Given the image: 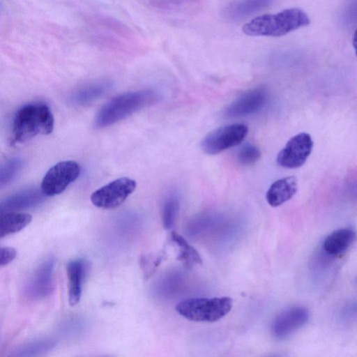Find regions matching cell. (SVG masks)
Returning <instances> with one entry per match:
<instances>
[{
	"label": "cell",
	"instance_id": "cell-25",
	"mask_svg": "<svg viewBox=\"0 0 357 357\" xmlns=\"http://www.w3.org/2000/svg\"><path fill=\"white\" fill-rule=\"evenodd\" d=\"M17 256V251L11 247H1L0 249V265L6 266L13 261Z\"/></svg>",
	"mask_w": 357,
	"mask_h": 357
},
{
	"label": "cell",
	"instance_id": "cell-23",
	"mask_svg": "<svg viewBox=\"0 0 357 357\" xmlns=\"http://www.w3.org/2000/svg\"><path fill=\"white\" fill-rule=\"evenodd\" d=\"M54 344V342L49 340L33 342L20 348L16 356H33L50 349Z\"/></svg>",
	"mask_w": 357,
	"mask_h": 357
},
{
	"label": "cell",
	"instance_id": "cell-26",
	"mask_svg": "<svg viewBox=\"0 0 357 357\" xmlns=\"http://www.w3.org/2000/svg\"><path fill=\"white\" fill-rule=\"evenodd\" d=\"M161 257H144L142 264H143V268L144 269L145 274H150L154 268H155L160 263Z\"/></svg>",
	"mask_w": 357,
	"mask_h": 357
},
{
	"label": "cell",
	"instance_id": "cell-3",
	"mask_svg": "<svg viewBox=\"0 0 357 357\" xmlns=\"http://www.w3.org/2000/svg\"><path fill=\"white\" fill-rule=\"evenodd\" d=\"M310 22L305 11L291 8L253 18L242 30L250 36L280 37L308 25Z\"/></svg>",
	"mask_w": 357,
	"mask_h": 357
},
{
	"label": "cell",
	"instance_id": "cell-28",
	"mask_svg": "<svg viewBox=\"0 0 357 357\" xmlns=\"http://www.w3.org/2000/svg\"><path fill=\"white\" fill-rule=\"evenodd\" d=\"M352 44H353V47H354L356 55L357 56V29L355 30L354 36H353Z\"/></svg>",
	"mask_w": 357,
	"mask_h": 357
},
{
	"label": "cell",
	"instance_id": "cell-17",
	"mask_svg": "<svg viewBox=\"0 0 357 357\" xmlns=\"http://www.w3.org/2000/svg\"><path fill=\"white\" fill-rule=\"evenodd\" d=\"M112 87L109 81H98L85 85L73 92L69 102L73 105L83 106L100 98Z\"/></svg>",
	"mask_w": 357,
	"mask_h": 357
},
{
	"label": "cell",
	"instance_id": "cell-19",
	"mask_svg": "<svg viewBox=\"0 0 357 357\" xmlns=\"http://www.w3.org/2000/svg\"><path fill=\"white\" fill-rule=\"evenodd\" d=\"M171 239L178 249L176 259L180 261L187 268L202 264V258L196 249L179 234L173 231L171 232Z\"/></svg>",
	"mask_w": 357,
	"mask_h": 357
},
{
	"label": "cell",
	"instance_id": "cell-27",
	"mask_svg": "<svg viewBox=\"0 0 357 357\" xmlns=\"http://www.w3.org/2000/svg\"><path fill=\"white\" fill-rule=\"evenodd\" d=\"M349 17H357V2H356L351 9L349 10Z\"/></svg>",
	"mask_w": 357,
	"mask_h": 357
},
{
	"label": "cell",
	"instance_id": "cell-22",
	"mask_svg": "<svg viewBox=\"0 0 357 357\" xmlns=\"http://www.w3.org/2000/svg\"><path fill=\"white\" fill-rule=\"evenodd\" d=\"M261 157L260 149L252 144L243 145L237 153V160L241 165L255 163Z\"/></svg>",
	"mask_w": 357,
	"mask_h": 357
},
{
	"label": "cell",
	"instance_id": "cell-2",
	"mask_svg": "<svg viewBox=\"0 0 357 357\" xmlns=\"http://www.w3.org/2000/svg\"><path fill=\"white\" fill-rule=\"evenodd\" d=\"M160 95L146 89L119 95L105 103L94 119L96 128H104L119 122L132 114L159 101Z\"/></svg>",
	"mask_w": 357,
	"mask_h": 357
},
{
	"label": "cell",
	"instance_id": "cell-4",
	"mask_svg": "<svg viewBox=\"0 0 357 357\" xmlns=\"http://www.w3.org/2000/svg\"><path fill=\"white\" fill-rule=\"evenodd\" d=\"M230 297L191 298L179 302L176 311L186 319L198 322H215L225 317L231 310Z\"/></svg>",
	"mask_w": 357,
	"mask_h": 357
},
{
	"label": "cell",
	"instance_id": "cell-10",
	"mask_svg": "<svg viewBox=\"0 0 357 357\" xmlns=\"http://www.w3.org/2000/svg\"><path fill=\"white\" fill-rule=\"evenodd\" d=\"M267 92L257 87L243 93L226 109L225 115L229 117L243 116L258 112L267 101Z\"/></svg>",
	"mask_w": 357,
	"mask_h": 357
},
{
	"label": "cell",
	"instance_id": "cell-7",
	"mask_svg": "<svg viewBox=\"0 0 357 357\" xmlns=\"http://www.w3.org/2000/svg\"><path fill=\"white\" fill-rule=\"evenodd\" d=\"M137 184L128 177L115 179L94 191L92 204L100 208L112 209L119 206L135 191Z\"/></svg>",
	"mask_w": 357,
	"mask_h": 357
},
{
	"label": "cell",
	"instance_id": "cell-12",
	"mask_svg": "<svg viewBox=\"0 0 357 357\" xmlns=\"http://www.w3.org/2000/svg\"><path fill=\"white\" fill-rule=\"evenodd\" d=\"M54 264V260L50 258L33 273L27 286L29 296L41 298L50 294L52 287Z\"/></svg>",
	"mask_w": 357,
	"mask_h": 357
},
{
	"label": "cell",
	"instance_id": "cell-11",
	"mask_svg": "<svg viewBox=\"0 0 357 357\" xmlns=\"http://www.w3.org/2000/svg\"><path fill=\"white\" fill-rule=\"evenodd\" d=\"M274 0H234L222 10L228 21L238 22L247 19L269 7Z\"/></svg>",
	"mask_w": 357,
	"mask_h": 357
},
{
	"label": "cell",
	"instance_id": "cell-8",
	"mask_svg": "<svg viewBox=\"0 0 357 357\" xmlns=\"http://www.w3.org/2000/svg\"><path fill=\"white\" fill-rule=\"evenodd\" d=\"M312 146L313 142L308 133H298L292 137L279 152L277 162L284 168H298L306 162Z\"/></svg>",
	"mask_w": 357,
	"mask_h": 357
},
{
	"label": "cell",
	"instance_id": "cell-5",
	"mask_svg": "<svg viewBox=\"0 0 357 357\" xmlns=\"http://www.w3.org/2000/svg\"><path fill=\"white\" fill-rule=\"evenodd\" d=\"M248 132L243 123H232L218 128L208 133L201 142V148L207 154L214 155L239 144Z\"/></svg>",
	"mask_w": 357,
	"mask_h": 357
},
{
	"label": "cell",
	"instance_id": "cell-20",
	"mask_svg": "<svg viewBox=\"0 0 357 357\" xmlns=\"http://www.w3.org/2000/svg\"><path fill=\"white\" fill-rule=\"evenodd\" d=\"M22 165L23 161L19 158H13L5 162L0 171L1 188L8 185L16 178Z\"/></svg>",
	"mask_w": 357,
	"mask_h": 357
},
{
	"label": "cell",
	"instance_id": "cell-14",
	"mask_svg": "<svg viewBox=\"0 0 357 357\" xmlns=\"http://www.w3.org/2000/svg\"><path fill=\"white\" fill-rule=\"evenodd\" d=\"M68 278V296L70 306L76 305L80 301L84 278L86 275V264L82 259L69 261L66 267Z\"/></svg>",
	"mask_w": 357,
	"mask_h": 357
},
{
	"label": "cell",
	"instance_id": "cell-21",
	"mask_svg": "<svg viewBox=\"0 0 357 357\" xmlns=\"http://www.w3.org/2000/svg\"><path fill=\"white\" fill-rule=\"evenodd\" d=\"M178 210L179 201L176 196H169L165 200L162 209V219L166 229H170L174 225Z\"/></svg>",
	"mask_w": 357,
	"mask_h": 357
},
{
	"label": "cell",
	"instance_id": "cell-6",
	"mask_svg": "<svg viewBox=\"0 0 357 357\" xmlns=\"http://www.w3.org/2000/svg\"><path fill=\"white\" fill-rule=\"evenodd\" d=\"M80 172V166L75 161L59 162L45 174L41 190L48 197L59 195L79 177Z\"/></svg>",
	"mask_w": 357,
	"mask_h": 357
},
{
	"label": "cell",
	"instance_id": "cell-15",
	"mask_svg": "<svg viewBox=\"0 0 357 357\" xmlns=\"http://www.w3.org/2000/svg\"><path fill=\"white\" fill-rule=\"evenodd\" d=\"M356 239V232L351 228H342L331 233L324 241L322 249L326 254L337 257L344 253Z\"/></svg>",
	"mask_w": 357,
	"mask_h": 357
},
{
	"label": "cell",
	"instance_id": "cell-18",
	"mask_svg": "<svg viewBox=\"0 0 357 357\" xmlns=\"http://www.w3.org/2000/svg\"><path fill=\"white\" fill-rule=\"evenodd\" d=\"M31 220V215L26 213L7 211L3 213L0 220L1 238L21 231Z\"/></svg>",
	"mask_w": 357,
	"mask_h": 357
},
{
	"label": "cell",
	"instance_id": "cell-24",
	"mask_svg": "<svg viewBox=\"0 0 357 357\" xmlns=\"http://www.w3.org/2000/svg\"><path fill=\"white\" fill-rule=\"evenodd\" d=\"M341 318L346 321H351L357 319V301L347 304L342 310Z\"/></svg>",
	"mask_w": 357,
	"mask_h": 357
},
{
	"label": "cell",
	"instance_id": "cell-16",
	"mask_svg": "<svg viewBox=\"0 0 357 357\" xmlns=\"http://www.w3.org/2000/svg\"><path fill=\"white\" fill-rule=\"evenodd\" d=\"M298 188L297 179L287 176L275 181L269 187L266 199L268 204L276 207L287 202L296 194Z\"/></svg>",
	"mask_w": 357,
	"mask_h": 357
},
{
	"label": "cell",
	"instance_id": "cell-1",
	"mask_svg": "<svg viewBox=\"0 0 357 357\" xmlns=\"http://www.w3.org/2000/svg\"><path fill=\"white\" fill-rule=\"evenodd\" d=\"M52 112L44 102L26 103L15 112L12 123V144L24 143L38 135H47L54 130Z\"/></svg>",
	"mask_w": 357,
	"mask_h": 357
},
{
	"label": "cell",
	"instance_id": "cell-13",
	"mask_svg": "<svg viewBox=\"0 0 357 357\" xmlns=\"http://www.w3.org/2000/svg\"><path fill=\"white\" fill-rule=\"evenodd\" d=\"M45 196L41 189L23 190L2 201L1 211L7 212L33 208L42 204L45 199Z\"/></svg>",
	"mask_w": 357,
	"mask_h": 357
},
{
	"label": "cell",
	"instance_id": "cell-9",
	"mask_svg": "<svg viewBox=\"0 0 357 357\" xmlns=\"http://www.w3.org/2000/svg\"><path fill=\"white\" fill-rule=\"evenodd\" d=\"M309 319L308 310L301 306L289 307L280 312L271 323L273 335L284 339L304 326Z\"/></svg>",
	"mask_w": 357,
	"mask_h": 357
}]
</instances>
